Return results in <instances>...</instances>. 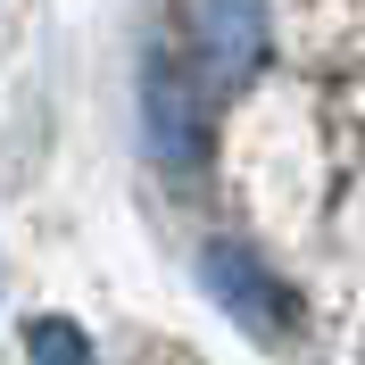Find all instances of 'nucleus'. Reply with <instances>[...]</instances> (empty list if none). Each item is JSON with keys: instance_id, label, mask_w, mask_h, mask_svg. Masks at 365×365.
I'll use <instances>...</instances> for the list:
<instances>
[{"instance_id": "nucleus-1", "label": "nucleus", "mask_w": 365, "mask_h": 365, "mask_svg": "<svg viewBox=\"0 0 365 365\" xmlns=\"http://www.w3.org/2000/svg\"><path fill=\"white\" fill-rule=\"evenodd\" d=\"M166 50L200 75L207 100L250 91L274 58V0H166Z\"/></svg>"}, {"instance_id": "nucleus-3", "label": "nucleus", "mask_w": 365, "mask_h": 365, "mask_svg": "<svg viewBox=\"0 0 365 365\" xmlns=\"http://www.w3.org/2000/svg\"><path fill=\"white\" fill-rule=\"evenodd\" d=\"M200 282H207V299H216V307H225L250 341H266V349L299 341V291L250 250V241L207 232V241H200Z\"/></svg>"}, {"instance_id": "nucleus-2", "label": "nucleus", "mask_w": 365, "mask_h": 365, "mask_svg": "<svg viewBox=\"0 0 365 365\" xmlns=\"http://www.w3.org/2000/svg\"><path fill=\"white\" fill-rule=\"evenodd\" d=\"M141 150L175 182H200L216 166V100L200 91V75L182 67L175 50L141 58Z\"/></svg>"}, {"instance_id": "nucleus-4", "label": "nucleus", "mask_w": 365, "mask_h": 365, "mask_svg": "<svg viewBox=\"0 0 365 365\" xmlns=\"http://www.w3.org/2000/svg\"><path fill=\"white\" fill-rule=\"evenodd\" d=\"M25 365H100L91 357V332L67 316H34L25 324Z\"/></svg>"}]
</instances>
